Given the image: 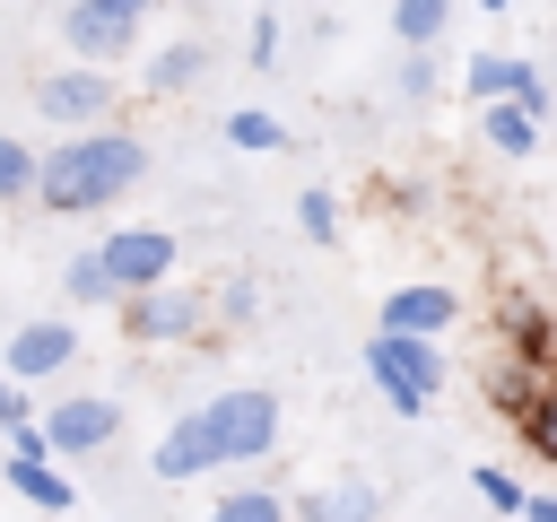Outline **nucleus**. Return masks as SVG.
I'll list each match as a JSON object with an SVG mask.
<instances>
[{
  "label": "nucleus",
  "instance_id": "obj_24",
  "mask_svg": "<svg viewBox=\"0 0 557 522\" xmlns=\"http://www.w3.org/2000/svg\"><path fill=\"white\" fill-rule=\"evenodd\" d=\"M296 226H305L313 244H339V200H331L322 183H305V191H296Z\"/></svg>",
  "mask_w": 557,
  "mask_h": 522
},
{
  "label": "nucleus",
  "instance_id": "obj_28",
  "mask_svg": "<svg viewBox=\"0 0 557 522\" xmlns=\"http://www.w3.org/2000/svg\"><path fill=\"white\" fill-rule=\"evenodd\" d=\"M244 61H252V70H270V61H278V17H270V9L252 17V44H244Z\"/></svg>",
  "mask_w": 557,
  "mask_h": 522
},
{
  "label": "nucleus",
  "instance_id": "obj_12",
  "mask_svg": "<svg viewBox=\"0 0 557 522\" xmlns=\"http://www.w3.org/2000/svg\"><path fill=\"white\" fill-rule=\"evenodd\" d=\"M148 470L165 478V487H191V478H209L218 470V444H209V426H200V409H183L165 435H157V452H148Z\"/></svg>",
  "mask_w": 557,
  "mask_h": 522
},
{
  "label": "nucleus",
  "instance_id": "obj_7",
  "mask_svg": "<svg viewBox=\"0 0 557 522\" xmlns=\"http://www.w3.org/2000/svg\"><path fill=\"white\" fill-rule=\"evenodd\" d=\"M70 365H78V331H70L61 313L17 322V331H9V348H0V374H9L17 391H35L44 374H70Z\"/></svg>",
  "mask_w": 557,
  "mask_h": 522
},
{
  "label": "nucleus",
  "instance_id": "obj_25",
  "mask_svg": "<svg viewBox=\"0 0 557 522\" xmlns=\"http://www.w3.org/2000/svg\"><path fill=\"white\" fill-rule=\"evenodd\" d=\"M0 200H35V148L0 130Z\"/></svg>",
  "mask_w": 557,
  "mask_h": 522
},
{
  "label": "nucleus",
  "instance_id": "obj_19",
  "mask_svg": "<svg viewBox=\"0 0 557 522\" xmlns=\"http://www.w3.org/2000/svg\"><path fill=\"white\" fill-rule=\"evenodd\" d=\"M540 383H548V374H531V365H513V357H496V365H487V409H505V418H522Z\"/></svg>",
  "mask_w": 557,
  "mask_h": 522
},
{
  "label": "nucleus",
  "instance_id": "obj_9",
  "mask_svg": "<svg viewBox=\"0 0 557 522\" xmlns=\"http://www.w3.org/2000/svg\"><path fill=\"white\" fill-rule=\"evenodd\" d=\"M61 44H70L78 70H113V61L139 52V26L113 17V9H96V0H70V9H61Z\"/></svg>",
  "mask_w": 557,
  "mask_h": 522
},
{
  "label": "nucleus",
  "instance_id": "obj_5",
  "mask_svg": "<svg viewBox=\"0 0 557 522\" xmlns=\"http://www.w3.org/2000/svg\"><path fill=\"white\" fill-rule=\"evenodd\" d=\"M113 322H122L131 348H191V339L209 331V304L183 296V287H148V296H122Z\"/></svg>",
  "mask_w": 557,
  "mask_h": 522
},
{
  "label": "nucleus",
  "instance_id": "obj_6",
  "mask_svg": "<svg viewBox=\"0 0 557 522\" xmlns=\"http://www.w3.org/2000/svg\"><path fill=\"white\" fill-rule=\"evenodd\" d=\"M96 261H104V278H113V304H122V296H148V287H174V235H165V226H113V235L96 244Z\"/></svg>",
  "mask_w": 557,
  "mask_h": 522
},
{
  "label": "nucleus",
  "instance_id": "obj_20",
  "mask_svg": "<svg viewBox=\"0 0 557 522\" xmlns=\"http://www.w3.org/2000/svg\"><path fill=\"white\" fill-rule=\"evenodd\" d=\"M200 522H287V496H278V487H235V496H218Z\"/></svg>",
  "mask_w": 557,
  "mask_h": 522
},
{
  "label": "nucleus",
  "instance_id": "obj_13",
  "mask_svg": "<svg viewBox=\"0 0 557 522\" xmlns=\"http://www.w3.org/2000/svg\"><path fill=\"white\" fill-rule=\"evenodd\" d=\"M287 522H383V487L374 478H331V487H305L287 505Z\"/></svg>",
  "mask_w": 557,
  "mask_h": 522
},
{
  "label": "nucleus",
  "instance_id": "obj_26",
  "mask_svg": "<svg viewBox=\"0 0 557 522\" xmlns=\"http://www.w3.org/2000/svg\"><path fill=\"white\" fill-rule=\"evenodd\" d=\"M470 487H479V496H487L496 513H522V478H513V470H496V461H479V470H470Z\"/></svg>",
  "mask_w": 557,
  "mask_h": 522
},
{
  "label": "nucleus",
  "instance_id": "obj_33",
  "mask_svg": "<svg viewBox=\"0 0 557 522\" xmlns=\"http://www.w3.org/2000/svg\"><path fill=\"white\" fill-rule=\"evenodd\" d=\"M479 9H487V17H505V9H513V0H479Z\"/></svg>",
  "mask_w": 557,
  "mask_h": 522
},
{
  "label": "nucleus",
  "instance_id": "obj_4",
  "mask_svg": "<svg viewBox=\"0 0 557 522\" xmlns=\"http://www.w3.org/2000/svg\"><path fill=\"white\" fill-rule=\"evenodd\" d=\"M35 113H44L61 139L104 130V122H113V70H78V61L44 70V78H35Z\"/></svg>",
  "mask_w": 557,
  "mask_h": 522
},
{
  "label": "nucleus",
  "instance_id": "obj_2",
  "mask_svg": "<svg viewBox=\"0 0 557 522\" xmlns=\"http://www.w3.org/2000/svg\"><path fill=\"white\" fill-rule=\"evenodd\" d=\"M366 374H374V391H383L392 418H426V409L444 400V383H453L435 339H392V331L366 339Z\"/></svg>",
  "mask_w": 557,
  "mask_h": 522
},
{
  "label": "nucleus",
  "instance_id": "obj_29",
  "mask_svg": "<svg viewBox=\"0 0 557 522\" xmlns=\"http://www.w3.org/2000/svg\"><path fill=\"white\" fill-rule=\"evenodd\" d=\"M17 426H35V400H26V391L0 374V435H17Z\"/></svg>",
  "mask_w": 557,
  "mask_h": 522
},
{
  "label": "nucleus",
  "instance_id": "obj_1",
  "mask_svg": "<svg viewBox=\"0 0 557 522\" xmlns=\"http://www.w3.org/2000/svg\"><path fill=\"white\" fill-rule=\"evenodd\" d=\"M139 174H148V139L122 130V122H104V130L52 139V148L35 157V209H52V217H96V209H113L122 191H139Z\"/></svg>",
  "mask_w": 557,
  "mask_h": 522
},
{
  "label": "nucleus",
  "instance_id": "obj_21",
  "mask_svg": "<svg viewBox=\"0 0 557 522\" xmlns=\"http://www.w3.org/2000/svg\"><path fill=\"white\" fill-rule=\"evenodd\" d=\"M513 426H522V444H531V452H540V461L557 470V374H548V383L531 391V409H522Z\"/></svg>",
  "mask_w": 557,
  "mask_h": 522
},
{
  "label": "nucleus",
  "instance_id": "obj_27",
  "mask_svg": "<svg viewBox=\"0 0 557 522\" xmlns=\"http://www.w3.org/2000/svg\"><path fill=\"white\" fill-rule=\"evenodd\" d=\"M435 87H444L435 52H400V96H435Z\"/></svg>",
  "mask_w": 557,
  "mask_h": 522
},
{
  "label": "nucleus",
  "instance_id": "obj_10",
  "mask_svg": "<svg viewBox=\"0 0 557 522\" xmlns=\"http://www.w3.org/2000/svg\"><path fill=\"white\" fill-rule=\"evenodd\" d=\"M453 322H461V296L435 287V278H409V287L383 296V322H374V331H392V339H435V348H444Z\"/></svg>",
  "mask_w": 557,
  "mask_h": 522
},
{
  "label": "nucleus",
  "instance_id": "obj_32",
  "mask_svg": "<svg viewBox=\"0 0 557 522\" xmlns=\"http://www.w3.org/2000/svg\"><path fill=\"white\" fill-rule=\"evenodd\" d=\"M96 9H113V17H131V26H148V17H157V0H96Z\"/></svg>",
  "mask_w": 557,
  "mask_h": 522
},
{
  "label": "nucleus",
  "instance_id": "obj_30",
  "mask_svg": "<svg viewBox=\"0 0 557 522\" xmlns=\"http://www.w3.org/2000/svg\"><path fill=\"white\" fill-rule=\"evenodd\" d=\"M218 313H226V322H252V278H226V287H218Z\"/></svg>",
  "mask_w": 557,
  "mask_h": 522
},
{
  "label": "nucleus",
  "instance_id": "obj_18",
  "mask_svg": "<svg viewBox=\"0 0 557 522\" xmlns=\"http://www.w3.org/2000/svg\"><path fill=\"white\" fill-rule=\"evenodd\" d=\"M226 148H244V157H270V148H287V130H278V113H261V104H235L226 122Z\"/></svg>",
  "mask_w": 557,
  "mask_h": 522
},
{
  "label": "nucleus",
  "instance_id": "obj_11",
  "mask_svg": "<svg viewBox=\"0 0 557 522\" xmlns=\"http://www.w3.org/2000/svg\"><path fill=\"white\" fill-rule=\"evenodd\" d=\"M496 331H505V357H513V365H531V374H557V322H548V304H531V296H505V304H496Z\"/></svg>",
  "mask_w": 557,
  "mask_h": 522
},
{
  "label": "nucleus",
  "instance_id": "obj_23",
  "mask_svg": "<svg viewBox=\"0 0 557 522\" xmlns=\"http://www.w3.org/2000/svg\"><path fill=\"white\" fill-rule=\"evenodd\" d=\"M61 296H70V304H113V278H104V261H96V252H70V270H61Z\"/></svg>",
  "mask_w": 557,
  "mask_h": 522
},
{
  "label": "nucleus",
  "instance_id": "obj_17",
  "mask_svg": "<svg viewBox=\"0 0 557 522\" xmlns=\"http://www.w3.org/2000/svg\"><path fill=\"white\" fill-rule=\"evenodd\" d=\"M444 26H453V0H392V35H400V52H435Z\"/></svg>",
  "mask_w": 557,
  "mask_h": 522
},
{
  "label": "nucleus",
  "instance_id": "obj_34",
  "mask_svg": "<svg viewBox=\"0 0 557 522\" xmlns=\"http://www.w3.org/2000/svg\"><path fill=\"white\" fill-rule=\"evenodd\" d=\"M252 9H278V0H252Z\"/></svg>",
  "mask_w": 557,
  "mask_h": 522
},
{
  "label": "nucleus",
  "instance_id": "obj_3",
  "mask_svg": "<svg viewBox=\"0 0 557 522\" xmlns=\"http://www.w3.org/2000/svg\"><path fill=\"white\" fill-rule=\"evenodd\" d=\"M200 426H209V444H218V470L270 461V452H278V391H261V383H235V391L200 400Z\"/></svg>",
  "mask_w": 557,
  "mask_h": 522
},
{
  "label": "nucleus",
  "instance_id": "obj_22",
  "mask_svg": "<svg viewBox=\"0 0 557 522\" xmlns=\"http://www.w3.org/2000/svg\"><path fill=\"white\" fill-rule=\"evenodd\" d=\"M505 87H513V52H470V61H461V96L505 104Z\"/></svg>",
  "mask_w": 557,
  "mask_h": 522
},
{
  "label": "nucleus",
  "instance_id": "obj_16",
  "mask_svg": "<svg viewBox=\"0 0 557 522\" xmlns=\"http://www.w3.org/2000/svg\"><path fill=\"white\" fill-rule=\"evenodd\" d=\"M479 139H487L496 157H513V165H531V157H540V122H531V113H513V104H479Z\"/></svg>",
  "mask_w": 557,
  "mask_h": 522
},
{
  "label": "nucleus",
  "instance_id": "obj_15",
  "mask_svg": "<svg viewBox=\"0 0 557 522\" xmlns=\"http://www.w3.org/2000/svg\"><path fill=\"white\" fill-rule=\"evenodd\" d=\"M0 478H9V487H17L35 513H70V505H78V487H70V478H61L44 452H9V461H0Z\"/></svg>",
  "mask_w": 557,
  "mask_h": 522
},
{
  "label": "nucleus",
  "instance_id": "obj_31",
  "mask_svg": "<svg viewBox=\"0 0 557 522\" xmlns=\"http://www.w3.org/2000/svg\"><path fill=\"white\" fill-rule=\"evenodd\" d=\"M513 522H557V487H531V496H522V513H513Z\"/></svg>",
  "mask_w": 557,
  "mask_h": 522
},
{
  "label": "nucleus",
  "instance_id": "obj_8",
  "mask_svg": "<svg viewBox=\"0 0 557 522\" xmlns=\"http://www.w3.org/2000/svg\"><path fill=\"white\" fill-rule=\"evenodd\" d=\"M44 452L61 461V452H104L113 435H122V400H104V391H70V400H52L44 409Z\"/></svg>",
  "mask_w": 557,
  "mask_h": 522
},
{
  "label": "nucleus",
  "instance_id": "obj_14",
  "mask_svg": "<svg viewBox=\"0 0 557 522\" xmlns=\"http://www.w3.org/2000/svg\"><path fill=\"white\" fill-rule=\"evenodd\" d=\"M209 70H218V52H209L200 35H174L165 52H148V96H191Z\"/></svg>",
  "mask_w": 557,
  "mask_h": 522
}]
</instances>
